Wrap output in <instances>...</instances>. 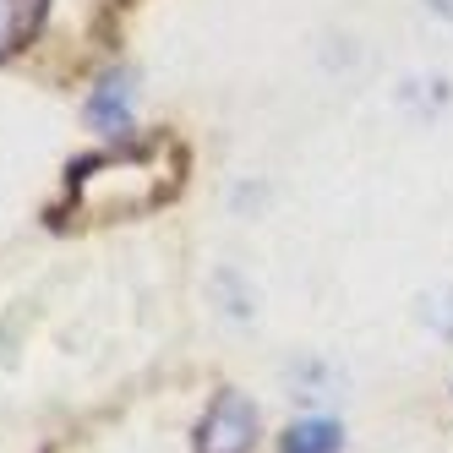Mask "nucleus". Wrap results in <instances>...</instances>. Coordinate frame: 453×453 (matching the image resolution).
<instances>
[{"label": "nucleus", "mask_w": 453, "mask_h": 453, "mask_svg": "<svg viewBox=\"0 0 453 453\" xmlns=\"http://www.w3.org/2000/svg\"><path fill=\"white\" fill-rule=\"evenodd\" d=\"M251 442H257V404L235 388H224L197 426V453H251Z\"/></svg>", "instance_id": "1"}, {"label": "nucleus", "mask_w": 453, "mask_h": 453, "mask_svg": "<svg viewBox=\"0 0 453 453\" xmlns=\"http://www.w3.org/2000/svg\"><path fill=\"white\" fill-rule=\"evenodd\" d=\"M88 126L93 132H126L132 126V77H104L99 93L88 99Z\"/></svg>", "instance_id": "2"}, {"label": "nucleus", "mask_w": 453, "mask_h": 453, "mask_svg": "<svg viewBox=\"0 0 453 453\" xmlns=\"http://www.w3.org/2000/svg\"><path fill=\"white\" fill-rule=\"evenodd\" d=\"M44 12H50V0H0V60L17 55L27 39L39 34Z\"/></svg>", "instance_id": "3"}, {"label": "nucleus", "mask_w": 453, "mask_h": 453, "mask_svg": "<svg viewBox=\"0 0 453 453\" xmlns=\"http://www.w3.org/2000/svg\"><path fill=\"white\" fill-rule=\"evenodd\" d=\"M339 448H344L339 420H296L279 442V453H339Z\"/></svg>", "instance_id": "4"}, {"label": "nucleus", "mask_w": 453, "mask_h": 453, "mask_svg": "<svg viewBox=\"0 0 453 453\" xmlns=\"http://www.w3.org/2000/svg\"><path fill=\"white\" fill-rule=\"evenodd\" d=\"M426 322H432L437 334L453 339V296H448V301H432V306H426Z\"/></svg>", "instance_id": "5"}, {"label": "nucleus", "mask_w": 453, "mask_h": 453, "mask_svg": "<svg viewBox=\"0 0 453 453\" xmlns=\"http://www.w3.org/2000/svg\"><path fill=\"white\" fill-rule=\"evenodd\" d=\"M426 6H432L437 17H448V22H453V0H426Z\"/></svg>", "instance_id": "6"}]
</instances>
